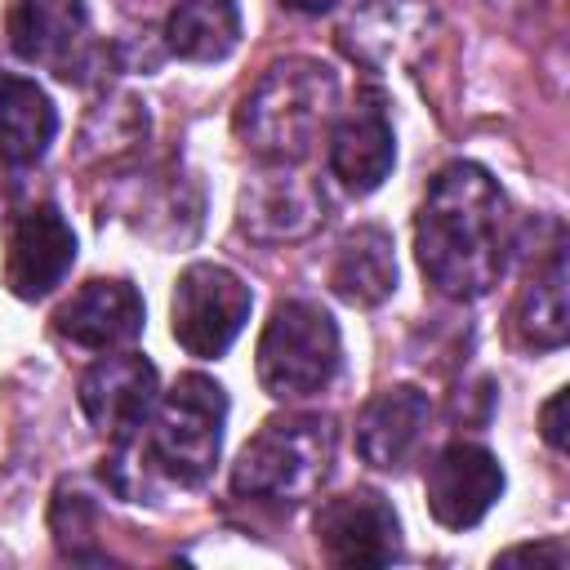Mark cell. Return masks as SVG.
I'll return each instance as SVG.
<instances>
[{"mask_svg":"<svg viewBox=\"0 0 570 570\" xmlns=\"http://www.w3.org/2000/svg\"><path fill=\"white\" fill-rule=\"evenodd\" d=\"M414 254L428 285L445 298H485L512 258V205L476 160H450L414 214Z\"/></svg>","mask_w":570,"mask_h":570,"instance_id":"obj_1","label":"cell"},{"mask_svg":"<svg viewBox=\"0 0 570 570\" xmlns=\"http://www.w3.org/2000/svg\"><path fill=\"white\" fill-rule=\"evenodd\" d=\"M343 85L330 62L289 53L272 62L236 107V138L267 165H298L334 129Z\"/></svg>","mask_w":570,"mask_h":570,"instance_id":"obj_2","label":"cell"},{"mask_svg":"<svg viewBox=\"0 0 570 570\" xmlns=\"http://www.w3.org/2000/svg\"><path fill=\"white\" fill-rule=\"evenodd\" d=\"M334 450L338 428L330 414H272L236 454L232 490L249 503L298 508L325 485Z\"/></svg>","mask_w":570,"mask_h":570,"instance_id":"obj_3","label":"cell"},{"mask_svg":"<svg viewBox=\"0 0 570 570\" xmlns=\"http://www.w3.org/2000/svg\"><path fill=\"white\" fill-rule=\"evenodd\" d=\"M227 423V392L205 374H183L169 392H160L151 410V432L142 436V459L169 485H205L214 476Z\"/></svg>","mask_w":570,"mask_h":570,"instance_id":"obj_4","label":"cell"},{"mask_svg":"<svg viewBox=\"0 0 570 570\" xmlns=\"http://www.w3.org/2000/svg\"><path fill=\"white\" fill-rule=\"evenodd\" d=\"M343 338L334 316L312 298H285L267 316L254 352V370L267 396L276 401H307L325 392L338 374Z\"/></svg>","mask_w":570,"mask_h":570,"instance_id":"obj_5","label":"cell"},{"mask_svg":"<svg viewBox=\"0 0 570 570\" xmlns=\"http://www.w3.org/2000/svg\"><path fill=\"white\" fill-rule=\"evenodd\" d=\"M249 307H254V294L227 263H191L174 281L169 330L183 352L214 361L240 338Z\"/></svg>","mask_w":570,"mask_h":570,"instance_id":"obj_6","label":"cell"},{"mask_svg":"<svg viewBox=\"0 0 570 570\" xmlns=\"http://www.w3.org/2000/svg\"><path fill=\"white\" fill-rule=\"evenodd\" d=\"M4 36L22 62L45 67L58 80H85L98 58L89 0H9Z\"/></svg>","mask_w":570,"mask_h":570,"instance_id":"obj_7","label":"cell"},{"mask_svg":"<svg viewBox=\"0 0 570 570\" xmlns=\"http://www.w3.org/2000/svg\"><path fill=\"white\" fill-rule=\"evenodd\" d=\"M80 410L94 423V432H102L111 445L134 441L156 401H160V374L147 356L138 352H116V356H98L85 374H80Z\"/></svg>","mask_w":570,"mask_h":570,"instance_id":"obj_8","label":"cell"},{"mask_svg":"<svg viewBox=\"0 0 570 570\" xmlns=\"http://www.w3.org/2000/svg\"><path fill=\"white\" fill-rule=\"evenodd\" d=\"M312 530L330 566H392L405 548L396 508L379 490H352L325 499Z\"/></svg>","mask_w":570,"mask_h":570,"instance_id":"obj_9","label":"cell"},{"mask_svg":"<svg viewBox=\"0 0 570 570\" xmlns=\"http://www.w3.org/2000/svg\"><path fill=\"white\" fill-rule=\"evenodd\" d=\"M321 223H325V196L294 165L258 169L236 196V227L263 245L307 240Z\"/></svg>","mask_w":570,"mask_h":570,"instance_id":"obj_10","label":"cell"},{"mask_svg":"<svg viewBox=\"0 0 570 570\" xmlns=\"http://www.w3.org/2000/svg\"><path fill=\"white\" fill-rule=\"evenodd\" d=\"M423 494H428V512H432L436 525H445V530H472L499 503V494H503V468H499V459L485 445H476V441H450L428 463Z\"/></svg>","mask_w":570,"mask_h":570,"instance_id":"obj_11","label":"cell"},{"mask_svg":"<svg viewBox=\"0 0 570 570\" xmlns=\"http://www.w3.org/2000/svg\"><path fill=\"white\" fill-rule=\"evenodd\" d=\"M432 0H356L338 27V40L361 67L392 71L432 40Z\"/></svg>","mask_w":570,"mask_h":570,"instance_id":"obj_12","label":"cell"},{"mask_svg":"<svg viewBox=\"0 0 570 570\" xmlns=\"http://www.w3.org/2000/svg\"><path fill=\"white\" fill-rule=\"evenodd\" d=\"M396 165V134L379 89H361L356 102L330 129V174L352 191H374Z\"/></svg>","mask_w":570,"mask_h":570,"instance_id":"obj_13","label":"cell"},{"mask_svg":"<svg viewBox=\"0 0 570 570\" xmlns=\"http://www.w3.org/2000/svg\"><path fill=\"white\" fill-rule=\"evenodd\" d=\"M76 263V232L53 205L27 209L13 232H9V254H4V285L13 298H45L62 285V276Z\"/></svg>","mask_w":570,"mask_h":570,"instance_id":"obj_14","label":"cell"},{"mask_svg":"<svg viewBox=\"0 0 570 570\" xmlns=\"http://www.w3.org/2000/svg\"><path fill=\"white\" fill-rule=\"evenodd\" d=\"M432 423V396L414 383L383 387L356 414V454L379 472H401L423 445Z\"/></svg>","mask_w":570,"mask_h":570,"instance_id":"obj_15","label":"cell"},{"mask_svg":"<svg viewBox=\"0 0 570 570\" xmlns=\"http://www.w3.org/2000/svg\"><path fill=\"white\" fill-rule=\"evenodd\" d=\"M53 330L89 352L125 347L142 334V298L125 276H94L53 312Z\"/></svg>","mask_w":570,"mask_h":570,"instance_id":"obj_16","label":"cell"},{"mask_svg":"<svg viewBox=\"0 0 570 570\" xmlns=\"http://www.w3.org/2000/svg\"><path fill=\"white\" fill-rule=\"evenodd\" d=\"M330 289L352 307H379L396 289V245L383 227H352L325 272Z\"/></svg>","mask_w":570,"mask_h":570,"instance_id":"obj_17","label":"cell"},{"mask_svg":"<svg viewBox=\"0 0 570 570\" xmlns=\"http://www.w3.org/2000/svg\"><path fill=\"white\" fill-rule=\"evenodd\" d=\"M58 138L53 98L27 76H0V156L9 165H36Z\"/></svg>","mask_w":570,"mask_h":570,"instance_id":"obj_18","label":"cell"},{"mask_svg":"<svg viewBox=\"0 0 570 570\" xmlns=\"http://www.w3.org/2000/svg\"><path fill=\"white\" fill-rule=\"evenodd\" d=\"M517 334L539 347L552 352L566 343L570 334V307H566V236L557 232V240L548 245L543 263H534L521 298H517Z\"/></svg>","mask_w":570,"mask_h":570,"instance_id":"obj_19","label":"cell"},{"mask_svg":"<svg viewBox=\"0 0 570 570\" xmlns=\"http://www.w3.org/2000/svg\"><path fill=\"white\" fill-rule=\"evenodd\" d=\"M165 45L183 62H223L240 45L236 0H183L165 18Z\"/></svg>","mask_w":570,"mask_h":570,"instance_id":"obj_20","label":"cell"},{"mask_svg":"<svg viewBox=\"0 0 570 570\" xmlns=\"http://www.w3.org/2000/svg\"><path fill=\"white\" fill-rule=\"evenodd\" d=\"M147 138V111L134 94H111L107 102L94 107L80 142L89 156H116V151H129Z\"/></svg>","mask_w":570,"mask_h":570,"instance_id":"obj_21","label":"cell"},{"mask_svg":"<svg viewBox=\"0 0 570 570\" xmlns=\"http://www.w3.org/2000/svg\"><path fill=\"white\" fill-rule=\"evenodd\" d=\"M566 387H557L552 396H548V405L539 410V432H543V441L552 445V450H566Z\"/></svg>","mask_w":570,"mask_h":570,"instance_id":"obj_22","label":"cell"},{"mask_svg":"<svg viewBox=\"0 0 570 570\" xmlns=\"http://www.w3.org/2000/svg\"><path fill=\"white\" fill-rule=\"evenodd\" d=\"M494 561H548L552 570H561L566 566V548L561 543H521V548H508L503 557H494Z\"/></svg>","mask_w":570,"mask_h":570,"instance_id":"obj_23","label":"cell"},{"mask_svg":"<svg viewBox=\"0 0 570 570\" xmlns=\"http://www.w3.org/2000/svg\"><path fill=\"white\" fill-rule=\"evenodd\" d=\"M285 9H294V13H307V18H316V13H330L338 0H281Z\"/></svg>","mask_w":570,"mask_h":570,"instance_id":"obj_24","label":"cell"}]
</instances>
